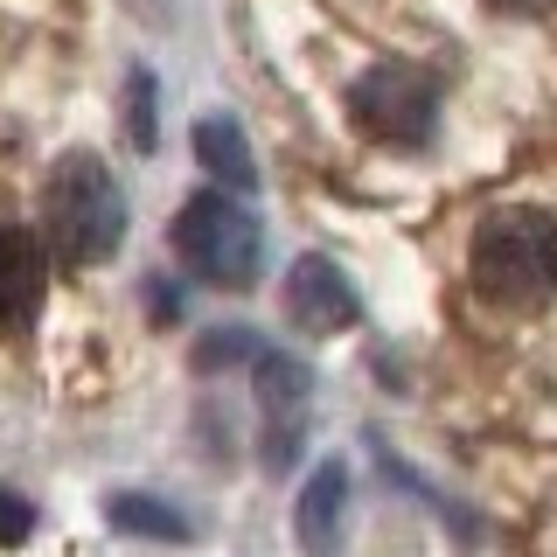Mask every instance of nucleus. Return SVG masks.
Here are the masks:
<instances>
[{
    "label": "nucleus",
    "instance_id": "1",
    "mask_svg": "<svg viewBox=\"0 0 557 557\" xmlns=\"http://www.w3.org/2000/svg\"><path fill=\"white\" fill-rule=\"evenodd\" d=\"M42 237L63 265H104L126 244V196L98 153H63L42 188Z\"/></svg>",
    "mask_w": 557,
    "mask_h": 557
},
{
    "label": "nucleus",
    "instance_id": "2",
    "mask_svg": "<svg viewBox=\"0 0 557 557\" xmlns=\"http://www.w3.org/2000/svg\"><path fill=\"white\" fill-rule=\"evenodd\" d=\"M474 286L495 307L557 300V216L544 209H502L474 237Z\"/></svg>",
    "mask_w": 557,
    "mask_h": 557
},
{
    "label": "nucleus",
    "instance_id": "3",
    "mask_svg": "<svg viewBox=\"0 0 557 557\" xmlns=\"http://www.w3.org/2000/svg\"><path fill=\"white\" fill-rule=\"evenodd\" d=\"M174 258H182L202 286L244 293V286H258L265 231H258L251 209L231 202V188H202V196H188L182 216H174Z\"/></svg>",
    "mask_w": 557,
    "mask_h": 557
},
{
    "label": "nucleus",
    "instance_id": "4",
    "mask_svg": "<svg viewBox=\"0 0 557 557\" xmlns=\"http://www.w3.org/2000/svg\"><path fill=\"white\" fill-rule=\"evenodd\" d=\"M348 119L383 147H425L440 126V77L418 63H370L348 84Z\"/></svg>",
    "mask_w": 557,
    "mask_h": 557
},
{
    "label": "nucleus",
    "instance_id": "5",
    "mask_svg": "<svg viewBox=\"0 0 557 557\" xmlns=\"http://www.w3.org/2000/svg\"><path fill=\"white\" fill-rule=\"evenodd\" d=\"M251 376H258V418H265V467L286 474L300 460L307 418H313V376L300 356H272V348L251 356Z\"/></svg>",
    "mask_w": 557,
    "mask_h": 557
},
{
    "label": "nucleus",
    "instance_id": "6",
    "mask_svg": "<svg viewBox=\"0 0 557 557\" xmlns=\"http://www.w3.org/2000/svg\"><path fill=\"white\" fill-rule=\"evenodd\" d=\"M356 286L342 278L335 258H293V272H286V321L293 327H307V335H342V327H356Z\"/></svg>",
    "mask_w": 557,
    "mask_h": 557
},
{
    "label": "nucleus",
    "instance_id": "7",
    "mask_svg": "<svg viewBox=\"0 0 557 557\" xmlns=\"http://www.w3.org/2000/svg\"><path fill=\"white\" fill-rule=\"evenodd\" d=\"M49 293V251L35 231H0V335L28 327Z\"/></svg>",
    "mask_w": 557,
    "mask_h": 557
},
{
    "label": "nucleus",
    "instance_id": "8",
    "mask_svg": "<svg viewBox=\"0 0 557 557\" xmlns=\"http://www.w3.org/2000/svg\"><path fill=\"white\" fill-rule=\"evenodd\" d=\"M342 509H348V467L321 460L313 481L300 487V509H293V536L307 557H335L342 550Z\"/></svg>",
    "mask_w": 557,
    "mask_h": 557
},
{
    "label": "nucleus",
    "instance_id": "9",
    "mask_svg": "<svg viewBox=\"0 0 557 557\" xmlns=\"http://www.w3.org/2000/svg\"><path fill=\"white\" fill-rule=\"evenodd\" d=\"M196 161H202V174L216 188H258V161H251V147H244V126L231 112H202L196 119Z\"/></svg>",
    "mask_w": 557,
    "mask_h": 557
},
{
    "label": "nucleus",
    "instance_id": "10",
    "mask_svg": "<svg viewBox=\"0 0 557 557\" xmlns=\"http://www.w3.org/2000/svg\"><path fill=\"white\" fill-rule=\"evenodd\" d=\"M104 522H112V530H126V536H161V544H188V536H196L182 509H168L161 495H133V487L104 495Z\"/></svg>",
    "mask_w": 557,
    "mask_h": 557
},
{
    "label": "nucleus",
    "instance_id": "11",
    "mask_svg": "<svg viewBox=\"0 0 557 557\" xmlns=\"http://www.w3.org/2000/svg\"><path fill=\"white\" fill-rule=\"evenodd\" d=\"M126 139L139 153H153V139H161V119H153V77L147 70H133L126 77Z\"/></svg>",
    "mask_w": 557,
    "mask_h": 557
},
{
    "label": "nucleus",
    "instance_id": "12",
    "mask_svg": "<svg viewBox=\"0 0 557 557\" xmlns=\"http://www.w3.org/2000/svg\"><path fill=\"white\" fill-rule=\"evenodd\" d=\"M251 356H258V335H251V327H216L209 342H196V370L202 376L231 370V362H251Z\"/></svg>",
    "mask_w": 557,
    "mask_h": 557
},
{
    "label": "nucleus",
    "instance_id": "13",
    "mask_svg": "<svg viewBox=\"0 0 557 557\" xmlns=\"http://www.w3.org/2000/svg\"><path fill=\"white\" fill-rule=\"evenodd\" d=\"M35 530V502H22L14 487H0V544H22Z\"/></svg>",
    "mask_w": 557,
    "mask_h": 557
},
{
    "label": "nucleus",
    "instance_id": "14",
    "mask_svg": "<svg viewBox=\"0 0 557 557\" xmlns=\"http://www.w3.org/2000/svg\"><path fill=\"white\" fill-rule=\"evenodd\" d=\"M495 8H509V14H544V8H557V0H495Z\"/></svg>",
    "mask_w": 557,
    "mask_h": 557
}]
</instances>
